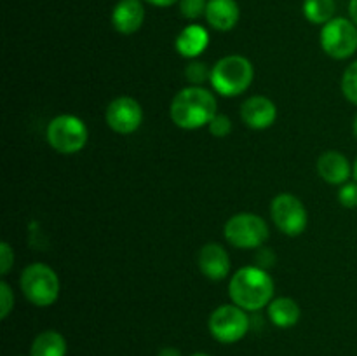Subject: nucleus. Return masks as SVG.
<instances>
[{
  "instance_id": "19",
  "label": "nucleus",
  "mask_w": 357,
  "mask_h": 356,
  "mask_svg": "<svg viewBox=\"0 0 357 356\" xmlns=\"http://www.w3.org/2000/svg\"><path fill=\"white\" fill-rule=\"evenodd\" d=\"M335 0H303V16L312 24H326L335 16Z\"/></svg>"
},
{
  "instance_id": "9",
  "label": "nucleus",
  "mask_w": 357,
  "mask_h": 356,
  "mask_svg": "<svg viewBox=\"0 0 357 356\" xmlns=\"http://www.w3.org/2000/svg\"><path fill=\"white\" fill-rule=\"evenodd\" d=\"M271 216L275 227L282 234L291 237L300 236L307 229V222H309V215H307L303 202L296 195L288 194V192L272 199Z\"/></svg>"
},
{
  "instance_id": "30",
  "label": "nucleus",
  "mask_w": 357,
  "mask_h": 356,
  "mask_svg": "<svg viewBox=\"0 0 357 356\" xmlns=\"http://www.w3.org/2000/svg\"><path fill=\"white\" fill-rule=\"evenodd\" d=\"M352 177H354V180L357 181V159H356V163L352 164Z\"/></svg>"
},
{
  "instance_id": "31",
  "label": "nucleus",
  "mask_w": 357,
  "mask_h": 356,
  "mask_svg": "<svg viewBox=\"0 0 357 356\" xmlns=\"http://www.w3.org/2000/svg\"><path fill=\"white\" fill-rule=\"evenodd\" d=\"M352 131H354V136H356V140H357V115H356V119H354V124H352Z\"/></svg>"
},
{
  "instance_id": "23",
  "label": "nucleus",
  "mask_w": 357,
  "mask_h": 356,
  "mask_svg": "<svg viewBox=\"0 0 357 356\" xmlns=\"http://www.w3.org/2000/svg\"><path fill=\"white\" fill-rule=\"evenodd\" d=\"M208 128L213 136H216V138H225V136H229L232 133V121H230L229 115L216 114L208 124Z\"/></svg>"
},
{
  "instance_id": "5",
  "label": "nucleus",
  "mask_w": 357,
  "mask_h": 356,
  "mask_svg": "<svg viewBox=\"0 0 357 356\" xmlns=\"http://www.w3.org/2000/svg\"><path fill=\"white\" fill-rule=\"evenodd\" d=\"M47 142L56 152L59 154H77L86 147L89 131L82 119L77 115L63 114L52 119L47 126Z\"/></svg>"
},
{
  "instance_id": "2",
  "label": "nucleus",
  "mask_w": 357,
  "mask_h": 356,
  "mask_svg": "<svg viewBox=\"0 0 357 356\" xmlns=\"http://www.w3.org/2000/svg\"><path fill=\"white\" fill-rule=\"evenodd\" d=\"M229 295L241 309L260 311L274 299V281L265 269L246 265L230 278Z\"/></svg>"
},
{
  "instance_id": "11",
  "label": "nucleus",
  "mask_w": 357,
  "mask_h": 356,
  "mask_svg": "<svg viewBox=\"0 0 357 356\" xmlns=\"http://www.w3.org/2000/svg\"><path fill=\"white\" fill-rule=\"evenodd\" d=\"M241 119L251 129H267L278 119V107L267 96H251L241 105Z\"/></svg>"
},
{
  "instance_id": "24",
  "label": "nucleus",
  "mask_w": 357,
  "mask_h": 356,
  "mask_svg": "<svg viewBox=\"0 0 357 356\" xmlns=\"http://www.w3.org/2000/svg\"><path fill=\"white\" fill-rule=\"evenodd\" d=\"M338 202L344 208H357V181H347L338 191Z\"/></svg>"
},
{
  "instance_id": "25",
  "label": "nucleus",
  "mask_w": 357,
  "mask_h": 356,
  "mask_svg": "<svg viewBox=\"0 0 357 356\" xmlns=\"http://www.w3.org/2000/svg\"><path fill=\"white\" fill-rule=\"evenodd\" d=\"M14 307V293L6 281L0 283V318L6 320Z\"/></svg>"
},
{
  "instance_id": "27",
  "label": "nucleus",
  "mask_w": 357,
  "mask_h": 356,
  "mask_svg": "<svg viewBox=\"0 0 357 356\" xmlns=\"http://www.w3.org/2000/svg\"><path fill=\"white\" fill-rule=\"evenodd\" d=\"M145 2L152 3V6H155V7H169V6H173V3H178L180 0H145Z\"/></svg>"
},
{
  "instance_id": "1",
  "label": "nucleus",
  "mask_w": 357,
  "mask_h": 356,
  "mask_svg": "<svg viewBox=\"0 0 357 356\" xmlns=\"http://www.w3.org/2000/svg\"><path fill=\"white\" fill-rule=\"evenodd\" d=\"M215 94L202 86H188L178 91L171 101V121L181 129H199L211 122L218 112Z\"/></svg>"
},
{
  "instance_id": "29",
  "label": "nucleus",
  "mask_w": 357,
  "mask_h": 356,
  "mask_svg": "<svg viewBox=\"0 0 357 356\" xmlns=\"http://www.w3.org/2000/svg\"><path fill=\"white\" fill-rule=\"evenodd\" d=\"M159 356H181V353L176 348H164L160 349Z\"/></svg>"
},
{
  "instance_id": "18",
  "label": "nucleus",
  "mask_w": 357,
  "mask_h": 356,
  "mask_svg": "<svg viewBox=\"0 0 357 356\" xmlns=\"http://www.w3.org/2000/svg\"><path fill=\"white\" fill-rule=\"evenodd\" d=\"M66 339L56 330H45L33 339L30 356H66Z\"/></svg>"
},
{
  "instance_id": "15",
  "label": "nucleus",
  "mask_w": 357,
  "mask_h": 356,
  "mask_svg": "<svg viewBox=\"0 0 357 356\" xmlns=\"http://www.w3.org/2000/svg\"><path fill=\"white\" fill-rule=\"evenodd\" d=\"M241 16L236 0H209L206 7V20L209 27L218 31H229L237 24Z\"/></svg>"
},
{
  "instance_id": "14",
  "label": "nucleus",
  "mask_w": 357,
  "mask_h": 356,
  "mask_svg": "<svg viewBox=\"0 0 357 356\" xmlns=\"http://www.w3.org/2000/svg\"><path fill=\"white\" fill-rule=\"evenodd\" d=\"M317 173L328 184L344 185L352 175V164L338 150H326L317 159Z\"/></svg>"
},
{
  "instance_id": "12",
  "label": "nucleus",
  "mask_w": 357,
  "mask_h": 356,
  "mask_svg": "<svg viewBox=\"0 0 357 356\" xmlns=\"http://www.w3.org/2000/svg\"><path fill=\"white\" fill-rule=\"evenodd\" d=\"M197 265L208 279L222 281L230 272V257L222 244L208 243L199 250Z\"/></svg>"
},
{
  "instance_id": "3",
  "label": "nucleus",
  "mask_w": 357,
  "mask_h": 356,
  "mask_svg": "<svg viewBox=\"0 0 357 356\" xmlns=\"http://www.w3.org/2000/svg\"><path fill=\"white\" fill-rule=\"evenodd\" d=\"M255 79L253 63L241 54H229L211 66L209 84L225 98L237 96L248 91Z\"/></svg>"
},
{
  "instance_id": "6",
  "label": "nucleus",
  "mask_w": 357,
  "mask_h": 356,
  "mask_svg": "<svg viewBox=\"0 0 357 356\" xmlns=\"http://www.w3.org/2000/svg\"><path fill=\"white\" fill-rule=\"evenodd\" d=\"M225 239L241 250L260 248L268 239V225L255 213H237L223 227Z\"/></svg>"
},
{
  "instance_id": "32",
  "label": "nucleus",
  "mask_w": 357,
  "mask_h": 356,
  "mask_svg": "<svg viewBox=\"0 0 357 356\" xmlns=\"http://www.w3.org/2000/svg\"><path fill=\"white\" fill-rule=\"evenodd\" d=\"M190 356H209V355H206V353H195V355H190Z\"/></svg>"
},
{
  "instance_id": "22",
  "label": "nucleus",
  "mask_w": 357,
  "mask_h": 356,
  "mask_svg": "<svg viewBox=\"0 0 357 356\" xmlns=\"http://www.w3.org/2000/svg\"><path fill=\"white\" fill-rule=\"evenodd\" d=\"M206 7L208 0H180V13L185 20L194 21L206 16Z\"/></svg>"
},
{
  "instance_id": "28",
  "label": "nucleus",
  "mask_w": 357,
  "mask_h": 356,
  "mask_svg": "<svg viewBox=\"0 0 357 356\" xmlns=\"http://www.w3.org/2000/svg\"><path fill=\"white\" fill-rule=\"evenodd\" d=\"M349 14H351V20L357 24V0H351L349 2Z\"/></svg>"
},
{
  "instance_id": "4",
  "label": "nucleus",
  "mask_w": 357,
  "mask_h": 356,
  "mask_svg": "<svg viewBox=\"0 0 357 356\" xmlns=\"http://www.w3.org/2000/svg\"><path fill=\"white\" fill-rule=\"evenodd\" d=\"M24 299L37 307H49L59 297V278L52 267L42 262L26 265L20 278Z\"/></svg>"
},
{
  "instance_id": "26",
  "label": "nucleus",
  "mask_w": 357,
  "mask_h": 356,
  "mask_svg": "<svg viewBox=\"0 0 357 356\" xmlns=\"http://www.w3.org/2000/svg\"><path fill=\"white\" fill-rule=\"evenodd\" d=\"M14 264V251L9 243H0V274L6 276Z\"/></svg>"
},
{
  "instance_id": "17",
  "label": "nucleus",
  "mask_w": 357,
  "mask_h": 356,
  "mask_svg": "<svg viewBox=\"0 0 357 356\" xmlns=\"http://www.w3.org/2000/svg\"><path fill=\"white\" fill-rule=\"evenodd\" d=\"M267 314L272 323L279 328H291L298 323L300 320V306L289 297H278L272 299L267 306Z\"/></svg>"
},
{
  "instance_id": "7",
  "label": "nucleus",
  "mask_w": 357,
  "mask_h": 356,
  "mask_svg": "<svg viewBox=\"0 0 357 356\" xmlns=\"http://www.w3.org/2000/svg\"><path fill=\"white\" fill-rule=\"evenodd\" d=\"M209 332L222 344H236L250 332V318L246 311L236 304H223L216 307L208 321Z\"/></svg>"
},
{
  "instance_id": "13",
  "label": "nucleus",
  "mask_w": 357,
  "mask_h": 356,
  "mask_svg": "<svg viewBox=\"0 0 357 356\" xmlns=\"http://www.w3.org/2000/svg\"><path fill=\"white\" fill-rule=\"evenodd\" d=\"M145 21V7L142 0H119L112 10V24L122 35H132Z\"/></svg>"
},
{
  "instance_id": "20",
  "label": "nucleus",
  "mask_w": 357,
  "mask_h": 356,
  "mask_svg": "<svg viewBox=\"0 0 357 356\" xmlns=\"http://www.w3.org/2000/svg\"><path fill=\"white\" fill-rule=\"evenodd\" d=\"M342 93L352 105H357V59L345 68L342 75Z\"/></svg>"
},
{
  "instance_id": "8",
  "label": "nucleus",
  "mask_w": 357,
  "mask_h": 356,
  "mask_svg": "<svg viewBox=\"0 0 357 356\" xmlns=\"http://www.w3.org/2000/svg\"><path fill=\"white\" fill-rule=\"evenodd\" d=\"M321 47L330 58L347 59L357 51V24L347 17H333L323 24Z\"/></svg>"
},
{
  "instance_id": "10",
  "label": "nucleus",
  "mask_w": 357,
  "mask_h": 356,
  "mask_svg": "<svg viewBox=\"0 0 357 356\" xmlns=\"http://www.w3.org/2000/svg\"><path fill=\"white\" fill-rule=\"evenodd\" d=\"M105 119L112 131L119 133V135H131L142 126L143 108L135 98L119 96L110 101Z\"/></svg>"
},
{
  "instance_id": "21",
  "label": "nucleus",
  "mask_w": 357,
  "mask_h": 356,
  "mask_svg": "<svg viewBox=\"0 0 357 356\" xmlns=\"http://www.w3.org/2000/svg\"><path fill=\"white\" fill-rule=\"evenodd\" d=\"M209 77H211V70L208 68V65L202 61H190L185 68V79L192 84V86H202L204 82H208Z\"/></svg>"
},
{
  "instance_id": "16",
  "label": "nucleus",
  "mask_w": 357,
  "mask_h": 356,
  "mask_svg": "<svg viewBox=\"0 0 357 356\" xmlns=\"http://www.w3.org/2000/svg\"><path fill=\"white\" fill-rule=\"evenodd\" d=\"M176 51L180 52L183 58L195 59L206 51L209 45V34L204 27L201 24H188L183 30L178 34L176 42Z\"/></svg>"
}]
</instances>
